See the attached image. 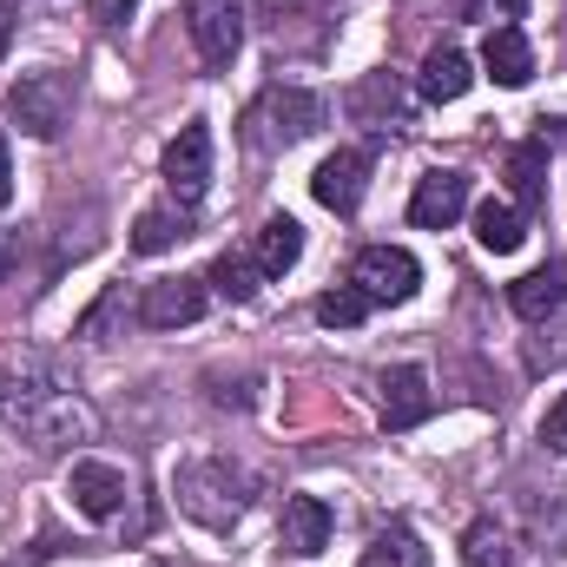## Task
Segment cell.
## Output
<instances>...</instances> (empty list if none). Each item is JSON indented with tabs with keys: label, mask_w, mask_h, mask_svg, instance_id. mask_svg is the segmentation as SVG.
Listing matches in <instances>:
<instances>
[{
	"label": "cell",
	"mask_w": 567,
	"mask_h": 567,
	"mask_svg": "<svg viewBox=\"0 0 567 567\" xmlns=\"http://www.w3.org/2000/svg\"><path fill=\"white\" fill-rule=\"evenodd\" d=\"M0 423L13 429V435H27L33 449H73V442H86V435L100 429V416H93L86 396L66 390V383L7 377V383H0Z\"/></svg>",
	"instance_id": "1"
},
{
	"label": "cell",
	"mask_w": 567,
	"mask_h": 567,
	"mask_svg": "<svg viewBox=\"0 0 567 567\" xmlns=\"http://www.w3.org/2000/svg\"><path fill=\"white\" fill-rule=\"evenodd\" d=\"M172 488H178V508H185L192 522H205V528H231V522H238V515L251 508V495H245L251 482H245V475H238V468H231L225 455L185 462Z\"/></svg>",
	"instance_id": "2"
},
{
	"label": "cell",
	"mask_w": 567,
	"mask_h": 567,
	"mask_svg": "<svg viewBox=\"0 0 567 567\" xmlns=\"http://www.w3.org/2000/svg\"><path fill=\"white\" fill-rule=\"evenodd\" d=\"M66 113H73V80L66 73H20L13 86H7V120L27 133V140H60V126H66Z\"/></svg>",
	"instance_id": "3"
},
{
	"label": "cell",
	"mask_w": 567,
	"mask_h": 567,
	"mask_svg": "<svg viewBox=\"0 0 567 567\" xmlns=\"http://www.w3.org/2000/svg\"><path fill=\"white\" fill-rule=\"evenodd\" d=\"M251 145H297L323 126V100L303 86H265V100L251 106Z\"/></svg>",
	"instance_id": "4"
},
{
	"label": "cell",
	"mask_w": 567,
	"mask_h": 567,
	"mask_svg": "<svg viewBox=\"0 0 567 567\" xmlns=\"http://www.w3.org/2000/svg\"><path fill=\"white\" fill-rule=\"evenodd\" d=\"M350 284L370 297V303H410L423 290V265L403 251V245H363L357 265H350Z\"/></svg>",
	"instance_id": "5"
},
{
	"label": "cell",
	"mask_w": 567,
	"mask_h": 567,
	"mask_svg": "<svg viewBox=\"0 0 567 567\" xmlns=\"http://www.w3.org/2000/svg\"><path fill=\"white\" fill-rule=\"evenodd\" d=\"M185 20H192V47L212 73H225L245 47V7L238 0H185Z\"/></svg>",
	"instance_id": "6"
},
{
	"label": "cell",
	"mask_w": 567,
	"mask_h": 567,
	"mask_svg": "<svg viewBox=\"0 0 567 567\" xmlns=\"http://www.w3.org/2000/svg\"><path fill=\"white\" fill-rule=\"evenodd\" d=\"M66 495H73V508L86 515V522H120L126 515V502H133V475L120 468V462H73V475H66Z\"/></svg>",
	"instance_id": "7"
},
{
	"label": "cell",
	"mask_w": 567,
	"mask_h": 567,
	"mask_svg": "<svg viewBox=\"0 0 567 567\" xmlns=\"http://www.w3.org/2000/svg\"><path fill=\"white\" fill-rule=\"evenodd\" d=\"M165 185H172L178 212H192L205 198V185H212V126L205 120L178 126V140L165 145Z\"/></svg>",
	"instance_id": "8"
},
{
	"label": "cell",
	"mask_w": 567,
	"mask_h": 567,
	"mask_svg": "<svg viewBox=\"0 0 567 567\" xmlns=\"http://www.w3.org/2000/svg\"><path fill=\"white\" fill-rule=\"evenodd\" d=\"M205 303H212V284L205 278H158V284H145V297H140V323L145 330H185V323L205 317Z\"/></svg>",
	"instance_id": "9"
},
{
	"label": "cell",
	"mask_w": 567,
	"mask_h": 567,
	"mask_svg": "<svg viewBox=\"0 0 567 567\" xmlns=\"http://www.w3.org/2000/svg\"><path fill=\"white\" fill-rule=\"evenodd\" d=\"M310 192H317V205H323V212L350 218V212L363 205V192H370V152H357V145H337V152L317 165Z\"/></svg>",
	"instance_id": "10"
},
{
	"label": "cell",
	"mask_w": 567,
	"mask_h": 567,
	"mask_svg": "<svg viewBox=\"0 0 567 567\" xmlns=\"http://www.w3.org/2000/svg\"><path fill=\"white\" fill-rule=\"evenodd\" d=\"M330 528H337V515H330L323 495H290V502H284V522H278V542H284V555L317 561V555L330 548Z\"/></svg>",
	"instance_id": "11"
},
{
	"label": "cell",
	"mask_w": 567,
	"mask_h": 567,
	"mask_svg": "<svg viewBox=\"0 0 567 567\" xmlns=\"http://www.w3.org/2000/svg\"><path fill=\"white\" fill-rule=\"evenodd\" d=\"M468 212V178L462 172H423L410 192V225L416 231H449Z\"/></svg>",
	"instance_id": "12"
},
{
	"label": "cell",
	"mask_w": 567,
	"mask_h": 567,
	"mask_svg": "<svg viewBox=\"0 0 567 567\" xmlns=\"http://www.w3.org/2000/svg\"><path fill=\"white\" fill-rule=\"evenodd\" d=\"M435 410V390H429L423 363H396L383 370V429H416Z\"/></svg>",
	"instance_id": "13"
},
{
	"label": "cell",
	"mask_w": 567,
	"mask_h": 567,
	"mask_svg": "<svg viewBox=\"0 0 567 567\" xmlns=\"http://www.w3.org/2000/svg\"><path fill=\"white\" fill-rule=\"evenodd\" d=\"M482 66H488L495 86H528V80H535V47H528V33H522V27H488Z\"/></svg>",
	"instance_id": "14"
},
{
	"label": "cell",
	"mask_w": 567,
	"mask_h": 567,
	"mask_svg": "<svg viewBox=\"0 0 567 567\" xmlns=\"http://www.w3.org/2000/svg\"><path fill=\"white\" fill-rule=\"evenodd\" d=\"M567 303V265H542V271H528V278L508 284V310L522 317V323H542V317H555Z\"/></svg>",
	"instance_id": "15"
},
{
	"label": "cell",
	"mask_w": 567,
	"mask_h": 567,
	"mask_svg": "<svg viewBox=\"0 0 567 567\" xmlns=\"http://www.w3.org/2000/svg\"><path fill=\"white\" fill-rule=\"evenodd\" d=\"M468 86H475V66H468L462 47H435L423 60V73H416V93H423L429 106H449V100H462Z\"/></svg>",
	"instance_id": "16"
},
{
	"label": "cell",
	"mask_w": 567,
	"mask_h": 567,
	"mask_svg": "<svg viewBox=\"0 0 567 567\" xmlns=\"http://www.w3.org/2000/svg\"><path fill=\"white\" fill-rule=\"evenodd\" d=\"M475 245H482V251H495V258L522 251V245H528V212H522V205H508V198L475 205Z\"/></svg>",
	"instance_id": "17"
},
{
	"label": "cell",
	"mask_w": 567,
	"mask_h": 567,
	"mask_svg": "<svg viewBox=\"0 0 567 567\" xmlns=\"http://www.w3.org/2000/svg\"><path fill=\"white\" fill-rule=\"evenodd\" d=\"M508 192H515L522 212H535L548 198V133L542 140H522L508 152Z\"/></svg>",
	"instance_id": "18"
},
{
	"label": "cell",
	"mask_w": 567,
	"mask_h": 567,
	"mask_svg": "<svg viewBox=\"0 0 567 567\" xmlns=\"http://www.w3.org/2000/svg\"><path fill=\"white\" fill-rule=\"evenodd\" d=\"M297 258H303V225L297 218H265V231L251 238V265L265 271V284L284 278Z\"/></svg>",
	"instance_id": "19"
},
{
	"label": "cell",
	"mask_w": 567,
	"mask_h": 567,
	"mask_svg": "<svg viewBox=\"0 0 567 567\" xmlns=\"http://www.w3.org/2000/svg\"><path fill=\"white\" fill-rule=\"evenodd\" d=\"M357 567H435V561H429V548L416 542L410 522H390V528L370 542V555H363Z\"/></svg>",
	"instance_id": "20"
},
{
	"label": "cell",
	"mask_w": 567,
	"mask_h": 567,
	"mask_svg": "<svg viewBox=\"0 0 567 567\" xmlns=\"http://www.w3.org/2000/svg\"><path fill=\"white\" fill-rule=\"evenodd\" d=\"M205 284H212L218 297H231V303H245V297H258V284H265V271L251 265V251H218V265L205 271Z\"/></svg>",
	"instance_id": "21"
},
{
	"label": "cell",
	"mask_w": 567,
	"mask_h": 567,
	"mask_svg": "<svg viewBox=\"0 0 567 567\" xmlns=\"http://www.w3.org/2000/svg\"><path fill=\"white\" fill-rule=\"evenodd\" d=\"M462 567H515V542L502 522H475L462 535Z\"/></svg>",
	"instance_id": "22"
},
{
	"label": "cell",
	"mask_w": 567,
	"mask_h": 567,
	"mask_svg": "<svg viewBox=\"0 0 567 567\" xmlns=\"http://www.w3.org/2000/svg\"><path fill=\"white\" fill-rule=\"evenodd\" d=\"M178 238H192V231H185V212H140V225H133V251H140V258L172 251Z\"/></svg>",
	"instance_id": "23"
},
{
	"label": "cell",
	"mask_w": 567,
	"mask_h": 567,
	"mask_svg": "<svg viewBox=\"0 0 567 567\" xmlns=\"http://www.w3.org/2000/svg\"><path fill=\"white\" fill-rule=\"evenodd\" d=\"M363 317H370V297H363L357 284H337V290L317 297V323H323V330H357Z\"/></svg>",
	"instance_id": "24"
},
{
	"label": "cell",
	"mask_w": 567,
	"mask_h": 567,
	"mask_svg": "<svg viewBox=\"0 0 567 567\" xmlns=\"http://www.w3.org/2000/svg\"><path fill=\"white\" fill-rule=\"evenodd\" d=\"M528 13V0H468V20H488V27H515Z\"/></svg>",
	"instance_id": "25"
},
{
	"label": "cell",
	"mask_w": 567,
	"mask_h": 567,
	"mask_svg": "<svg viewBox=\"0 0 567 567\" xmlns=\"http://www.w3.org/2000/svg\"><path fill=\"white\" fill-rule=\"evenodd\" d=\"M542 442H548V449H567V396L555 403V410H548V423H542Z\"/></svg>",
	"instance_id": "26"
},
{
	"label": "cell",
	"mask_w": 567,
	"mask_h": 567,
	"mask_svg": "<svg viewBox=\"0 0 567 567\" xmlns=\"http://www.w3.org/2000/svg\"><path fill=\"white\" fill-rule=\"evenodd\" d=\"M258 7H265V20H271L278 33H284V20H297V13H303V0H258Z\"/></svg>",
	"instance_id": "27"
},
{
	"label": "cell",
	"mask_w": 567,
	"mask_h": 567,
	"mask_svg": "<svg viewBox=\"0 0 567 567\" xmlns=\"http://www.w3.org/2000/svg\"><path fill=\"white\" fill-rule=\"evenodd\" d=\"M133 13V0H93V20H106V27H120Z\"/></svg>",
	"instance_id": "28"
},
{
	"label": "cell",
	"mask_w": 567,
	"mask_h": 567,
	"mask_svg": "<svg viewBox=\"0 0 567 567\" xmlns=\"http://www.w3.org/2000/svg\"><path fill=\"white\" fill-rule=\"evenodd\" d=\"M0 205H13V165H7V133H0Z\"/></svg>",
	"instance_id": "29"
},
{
	"label": "cell",
	"mask_w": 567,
	"mask_h": 567,
	"mask_svg": "<svg viewBox=\"0 0 567 567\" xmlns=\"http://www.w3.org/2000/svg\"><path fill=\"white\" fill-rule=\"evenodd\" d=\"M7 271H13V245L0 238V284H7Z\"/></svg>",
	"instance_id": "30"
},
{
	"label": "cell",
	"mask_w": 567,
	"mask_h": 567,
	"mask_svg": "<svg viewBox=\"0 0 567 567\" xmlns=\"http://www.w3.org/2000/svg\"><path fill=\"white\" fill-rule=\"evenodd\" d=\"M7 33H13V20H7V0H0V53H7Z\"/></svg>",
	"instance_id": "31"
}]
</instances>
